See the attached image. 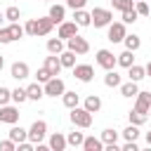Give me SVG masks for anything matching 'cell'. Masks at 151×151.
<instances>
[{
	"instance_id": "obj_1",
	"label": "cell",
	"mask_w": 151,
	"mask_h": 151,
	"mask_svg": "<svg viewBox=\"0 0 151 151\" xmlns=\"http://www.w3.org/2000/svg\"><path fill=\"white\" fill-rule=\"evenodd\" d=\"M54 26H57V24H54L50 17H42V19H28L24 28H26V35L40 38V35H50Z\"/></svg>"
},
{
	"instance_id": "obj_2",
	"label": "cell",
	"mask_w": 151,
	"mask_h": 151,
	"mask_svg": "<svg viewBox=\"0 0 151 151\" xmlns=\"http://www.w3.org/2000/svg\"><path fill=\"white\" fill-rule=\"evenodd\" d=\"M90 14H92V26L94 28H104V26H109L113 21V12L106 9V7H94Z\"/></svg>"
},
{
	"instance_id": "obj_3",
	"label": "cell",
	"mask_w": 151,
	"mask_h": 151,
	"mask_svg": "<svg viewBox=\"0 0 151 151\" xmlns=\"http://www.w3.org/2000/svg\"><path fill=\"white\" fill-rule=\"evenodd\" d=\"M71 123L76 127H90L92 125V113L85 106H76V109H71Z\"/></svg>"
},
{
	"instance_id": "obj_4",
	"label": "cell",
	"mask_w": 151,
	"mask_h": 151,
	"mask_svg": "<svg viewBox=\"0 0 151 151\" xmlns=\"http://www.w3.org/2000/svg\"><path fill=\"white\" fill-rule=\"evenodd\" d=\"M47 137V123L45 120H33V125L28 127V139L33 144H40Z\"/></svg>"
},
{
	"instance_id": "obj_5",
	"label": "cell",
	"mask_w": 151,
	"mask_h": 151,
	"mask_svg": "<svg viewBox=\"0 0 151 151\" xmlns=\"http://www.w3.org/2000/svg\"><path fill=\"white\" fill-rule=\"evenodd\" d=\"M97 64H99L104 71H111V68H116L118 57H116L111 50H97Z\"/></svg>"
},
{
	"instance_id": "obj_6",
	"label": "cell",
	"mask_w": 151,
	"mask_h": 151,
	"mask_svg": "<svg viewBox=\"0 0 151 151\" xmlns=\"http://www.w3.org/2000/svg\"><path fill=\"white\" fill-rule=\"evenodd\" d=\"M66 92V85H64V80L61 78H50L47 83H45V97H61Z\"/></svg>"
},
{
	"instance_id": "obj_7",
	"label": "cell",
	"mask_w": 151,
	"mask_h": 151,
	"mask_svg": "<svg viewBox=\"0 0 151 151\" xmlns=\"http://www.w3.org/2000/svg\"><path fill=\"white\" fill-rule=\"evenodd\" d=\"M125 26H127V24H123V21H111V24H109V40H111V42H123L125 35H127Z\"/></svg>"
},
{
	"instance_id": "obj_8",
	"label": "cell",
	"mask_w": 151,
	"mask_h": 151,
	"mask_svg": "<svg viewBox=\"0 0 151 151\" xmlns=\"http://www.w3.org/2000/svg\"><path fill=\"white\" fill-rule=\"evenodd\" d=\"M66 47H68V50H73L76 54H87V52H90V42H87L85 38H80V35L68 38V40H66Z\"/></svg>"
},
{
	"instance_id": "obj_9",
	"label": "cell",
	"mask_w": 151,
	"mask_h": 151,
	"mask_svg": "<svg viewBox=\"0 0 151 151\" xmlns=\"http://www.w3.org/2000/svg\"><path fill=\"white\" fill-rule=\"evenodd\" d=\"M0 123H7V125L19 123V109L17 106H9V104L0 106Z\"/></svg>"
},
{
	"instance_id": "obj_10",
	"label": "cell",
	"mask_w": 151,
	"mask_h": 151,
	"mask_svg": "<svg viewBox=\"0 0 151 151\" xmlns=\"http://www.w3.org/2000/svg\"><path fill=\"white\" fill-rule=\"evenodd\" d=\"M73 76H76L80 83H90V80L94 78V68H92L90 64H76V66H73Z\"/></svg>"
},
{
	"instance_id": "obj_11",
	"label": "cell",
	"mask_w": 151,
	"mask_h": 151,
	"mask_svg": "<svg viewBox=\"0 0 151 151\" xmlns=\"http://www.w3.org/2000/svg\"><path fill=\"white\" fill-rule=\"evenodd\" d=\"M78 24L76 21H61L59 24V31H57V35L61 38V40H68V38H73V35H78Z\"/></svg>"
},
{
	"instance_id": "obj_12",
	"label": "cell",
	"mask_w": 151,
	"mask_h": 151,
	"mask_svg": "<svg viewBox=\"0 0 151 151\" xmlns=\"http://www.w3.org/2000/svg\"><path fill=\"white\" fill-rule=\"evenodd\" d=\"M9 76H12L14 80H24V78H28V76H31V68H28V64H26V61H14V64H12V68H9Z\"/></svg>"
},
{
	"instance_id": "obj_13",
	"label": "cell",
	"mask_w": 151,
	"mask_h": 151,
	"mask_svg": "<svg viewBox=\"0 0 151 151\" xmlns=\"http://www.w3.org/2000/svg\"><path fill=\"white\" fill-rule=\"evenodd\" d=\"M47 146H50V151H64V149L68 146L66 134H61V132H52L50 139H47Z\"/></svg>"
},
{
	"instance_id": "obj_14",
	"label": "cell",
	"mask_w": 151,
	"mask_h": 151,
	"mask_svg": "<svg viewBox=\"0 0 151 151\" xmlns=\"http://www.w3.org/2000/svg\"><path fill=\"white\" fill-rule=\"evenodd\" d=\"M134 109L149 116V111H151V92H137V101H134Z\"/></svg>"
},
{
	"instance_id": "obj_15",
	"label": "cell",
	"mask_w": 151,
	"mask_h": 151,
	"mask_svg": "<svg viewBox=\"0 0 151 151\" xmlns=\"http://www.w3.org/2000/svg\"><path fill=\"white\" fill-rule=\"evenodd\" d=\"M45 68L52 73V76H59L61 73V59H59V54H50V57H45Z\"/></svg>"
},
{
	"instance_id": "obj_16",
	"label": "cell",
	"mask_w": 151,
	"mask_h": 151,
	"mask_svg": "<svg viewBox=\"0 0 151 151\" xmlns=\"http://www.w3.org/2000/svg\"><path fill=\"white\" fill-rule=\"evenodd\" d=\"M26 92H28V99H31V101H40V99L45 97V85H40V83H31V85L26 87Z\"/></svg>"
},
{
	"instance_id": "obj_17",
	"label": "cell",
	"mask_w": 151,
	"mask_h": 151,
	"mask_svg": "<svg viewBox=\"0 0 151 151\" xmlns=\"http://www.w3.org/2000/svg\"><path fill=\"white\" fill-rule=\"evenodd\" d=\"M47 17H50L54 24H61V21H66V7H64V5H52Z\"/></svg>"
},
{
	"instance_id": "obj_18",
	"label": "cell",
	"mask_w": 151,
	"mask_h": 151,
	"mask_svg": "<svg viewBox=\"0 0 151 151\" xmlns=\"http://www.w3.org/2000/svg\"><path fill=\"white\" fill-rule=\"evenodd\" d=\"M73 21L78 26H92V14L85 12V7L83 9H73Z\"/></svg>"
},
{
	"instance_id": "obj_19",
	"label": "cell",
	"mask_w": 151,
	"mask_h": 151,
	"mask_svg": "<svg viewBox=\"0 0 151 151\" xmlns=\"http://www.w3.org/2000/svg\"><path fill=\"white\" fill-rule=\"evenodd\" d=\"M9 139L12 142H17V144H21V142H26L28 139V130H24L21 125H12V130H9Z\"/></svg>"
},
{
	"instance_id": "obj_20",
	"label": "cell",
	"mask_w": 151,
	"mask_h": 151,
	"mask_svg": "<svg viewBox=\"0 0 151 151\" xmlns=\"http://www.w3.org/2000/svg\"><path fill=\"white\" fill-rule=\"evenodd\" d=\"M127 76H130V80H134V83H139V80H144V78H146V66H139V64H132V66L127 68Z\"/></svg>"
},
{
	"instance_id": "obj_21",
	"label": "cell",
	"mask_w": 151,
	"mask_h": 151,
	"mask_svg": "<svg viewBox=\"0 0 151 151\" xmlns=\"http://www.w3.org/2000/svg\"><path fill=\"white\" fill-rule=\"evenodd\" d=\"M83 149L85 151H104V142H101V137H85Z\"/></svg>"
},
{
	"instance_id": "obj_22",
	"label": "cell",
	"mask_w": 151,
	"mask_h": 151,
	"mask_svg": "<svg viewBox=\"0 0 151 151\" xmlns=\"http://www.w3.org/2000/svg\"><path fill=\"white\" fill-rule=\"evenodd\" d=\"M120 73L116 71V68H111V71H106V76H104V85L106 87H120Z\"/></svg>"
},
{
	"instance_id": "obj_23",
	"label": "cell",
	"mask_w": 151,
	"mask_h": 151,
	"mask_svg": "<svg viewBox=\"0 0 151 151\" xmlns=\"http://www.w3.org/2000/svg\"><path fill=\"white\" fill-rule=\"evenodd\" d=\"M61 101H64V106H66V109H76V106L80 104V94H78V92H68V90H66V92L61 94Z\"/></svg>"
},
{
	"instance_id": "obj_24",
	"label": "cell",
	"mask_w": 151,
	"mask_h": 151,
	"mask_svg": "<svg viewBox=\"0 0 151 151\" xmlns=\"http://www.w3.org/2000/svg\"><path fill=\"white\" fill-rule=\"evenodd\" d=\"M59 59H61V66H64V68H73V66H76V52L68 50V47L59 54Z\"/></svg>"
},
{
	"instance_id": "obj_25",
	"label": "cell",
	"mask_w": 151,
	"mask_h": 151,
	"mask_svg": "<svg viewBox=\"0 0 151 151\" xmlns=\"http://www.w3.org/2000/svg\"><path fill=\"white\" fill-rule=\"evenodd\" d=\"M137 92H139V87H137L134 80H130V83H120V94H123V97L132 99V97H137Z\"/></svg>"
},
{
	"instance_id": "obj_26",
	"label": "cell",
	"mask_w": 151,
	"mask_h": 151,
	"mask_svg": "<svg viewBox=\"0 0 151 151\" xmlns=\"http://www.w3.org/2000/svg\"><path fill=\"white\" fill-rule=\"evenodd\" d=\"M83 106L90 111V113H97L99 109H101V99L97 97V94H90V97H85V101H83Z\"/></svg>"
},
{
	"instance_id": "obj_27",
	"label": "cell",
	"mask_w": 151,
	"mask_h": 151,
	"mask_svg": "<svg viewBox=\"0 0 151 151\" xmlns=\"http://www.w3.org/2000/svg\"><path fill=\"white\" fill-rule=\"evenodd\" d=\"M132 64H134V52H132V50H125V52H120V54H118V66L130 68Z\"/></svg>"
},
{
	"instance_id": "obj_28",
	"label": "cell",
	"mask_w": 151,
	"mask_h": 151,
	"mask_svg": "<svg viewBox=\"0 0 151 151\" xmlns=\"http://www.w3.org/2000/svg\"><path fill=\"white\" fill-rule=\"evenodd\" d=\"M127 120H130L132 125H139V127H142V125L149 120V116H146V113H142V111H137V109H132V111L127 113Z\"/></svg>"
},
{
	"instance_id": "obj_29",
	"label": "cell",
	"mask_w": 151,
	"mask_h": 151,
	"mask_svg": "<svg viewBox=\"0 0 151 151\" xmlns=\"http://www.w3.org/2000/svg\"><path fill=\"white\" fill-rule=\"evenodd\" d=\"M47 52L50 54H61L64 52V40L61 38H50L47 40Z\"/></svg>"
},
{
	"instance_id": "obj_30",
	"label": "cell",
	"mask_w": 151,
	"mask_h": 151,
	"mask_svg": "<svg viewBox=\"0 0 151 151\" xmlns=\"http://www.w3.org/2000/svg\"><path fill=\"white\" fill-rule=\"evenodd\" d=\"M123 137H125V142H137L139 139V125H127L125 130H123Z\"/></svg>"
},
{
	"instance_id": "obj_31",
	"label": "cell",
	"mask_w": 151,
	"mask_h": 151,
	"mask_svg": "<svg viewBox=\"0 0 151 151\" xmlns=\"http://www.w3.org/2000/svg\"><path fill=\"white\" fill-rule=\"evenodd\" d=\"M101 142H104V146L106 144H118V132L116 130H111V127H106V130H101Z\"/></svg>"
},
{
	"instance_id": "obj_32",
	"label": "cell",
	"mask_w": 151,
	"mask_h": 151,
	"mask_svg": "<svg viewBox=\"0 0 151 151\" xmlns=\"http://www.w3.org/2000/svg\"><path fill=\"white\" fill-rule=\"evenodd\" d=\"M9 35H12V42H14V40H21V38L26 35V28L19 26L17 21H12V24H9Z\"/></svg>"
},
{
	"instance_id": "obj_33",
	"label": "cell",
	"mask_w": 151,
	"mask_h": 151,
	"mask_svg": "<svg viewBox=\"0 0 151 151\" xmlns=\"http://www.w3.org/2000/svg\"><path fill=\"white\" fill-rule=\"evenodd\" d=\"M123 42H125V50H132V52H137V50H139V45H142V38L132 33V35H125V40H123Z\"/></svg>"
},
{
	"instance_id": "obj_34",
	"label": "cell",
	"mask_w": 151,
	"mask_h": 151,
	"mask_svg": "<svg viewBox=\"0 0 151 151\" xmlns=\"http://www.w3.org/2000/svg\"><path fill=\"white\" fill-rule=\"evenodd\" d=\"M66 142H68V146H83L85 134H83V132H68V134H66Z\"/></svg>"
},
{
	"instance_id": "obj_35",
	"label": "cell",
	"mask_w": 151,
	"mask_h": 151,
	"mask_svg": "<svg viewBox=\"0 0 151 151\" xmlns=\"http://www.w3.org/2000/svg\"><path fill=\"white\" fill-rule=\"evenodd\" d=\"M26 99H28L26 87H17V90H12V101H14V104H24Z\"/></svg>"
},
{
	"instance_id": "obj_36",
	"label": "cell",
	"mask_w": 151,
	"mask_h": 151,
	"mask_svg": "<svg viewBox=\"0 0 151 151\" xmlns=\"http://www.w3.org/2000/svg\"><path fill=\"white\" fill-rule=\"evenodd\" d=\"M120 14H123V24H134V21L139 19V12H137L134 7H130V9L120 12Z\"/></svg>"
},
{
	"instance_id": "obj_37",
	"label": "cell",
	"mask_w": 151,
	"mask_h": 151,
	"mask_svg": "<svg viewBox=\"0 0 151 151\" xmlns=\"http://www.w3.org/2000/svg\"><path fill=\"white\" fill-rule=\"evenodd\" d=\"M130 7H134V0H113V9H118V12H125Z\"/></svg>"
},
{
	"instance_id": "obj_38",
	"label": "cell",
	"mask_w": 151,
	"mask_h": 151,
	"mask_svg": "<svg viewBox=\"0 0 151 151\" xmlns=\"http://www.w3.org/2000/svg\"><path fill=\"white\" fill-rule=\"evenodd\" d=\"M19 17H21L19 7H7V9H5V19H9V24H12V21H19Z\"/></svg>"
},
{
	"instance_id": "obj_39",
	"label": "cell",
	"mask_w": 151,
	"mask_h": 151,
	"mask_svg": "<svg viewBox=\"0 0 151 151\" xmlns=\"http://www.w3.org/2000/svg\"><path fill=\"white\" fill-rule=\"evenodd\" d=\"M9 101H12V90L0 85V106H5V104H9Z\"/></svg>"
},
{
	"instance_id": "obj_40",
	"label": "cell",
	"mask_w": 151,
	"mask_h": 151,
	"mask_svg": "<svg viewBox=\"0 0 151 151\" xmlns=\"http://www.w3.org/2000/svg\"><path fill=\"white\" fill-rule=\"evenodd\" d=\"M134 9L139 12V17H149L151 14V7L144 2V0H139V2H134Z\"/></svg>"
},
{
	"instance_id": "obj_41",
	"label": "cell",
	"mask_w": 151,
	"mask_h": 151,
	"mask_svg": "<svg viewBox=\"0 0 151 151\" xmlns=\"http://www.w3.org/2000/svg\"><path fill=\"white\" fill-rule=\"evenodd\" d=\"M35 76H38V83H42V85H45L50 78H54V76H52V73H50L45 66H42V68H38V73H35Z\"/></svg>"
},
{
	"instance_id": "obj_42",
	"label": "cell",
	"mask_w": 151,
	"mask_h": 151,
	"mask_svg": "<svg viewBox=\"0 0 151 151\" xmlns=\"http://www.w3.org/2000/svg\"><path fill=\"white\" fill-rule=\"evenodd\" d=\"M87 5V0H66V7L68 9H83Z\"/></svg>"
},
{
	"instance_id": "obj_43",
	"label": "cell",
	"mask_w": 151,
	"mask_h": 151,
	"mask_svg": "<svg viewBox=\"0 0 151 151\" xmlns=\"http://www.w3.org/2000/svg\"><path fill=\"white\" fill-rule=\"evenodd\" d=\"M0 151H17V142H12V139L0 142Z\"/></svg>"
},
{
	"instance_id": "obj_44",
	"label": "cell",
	"mask_w": 151,
	"mask_h": 151,
	"mask_svg": "<svg viewBox=\"0 0 151 151\" xmlns=\"http://www.w3.org/2000/svg\"><path fill=\"white\" fill-rule=\"evenodd\" d=\"M0 42H2V45H7V42H12V35H9V26H5V28H0Z\"/></svg>"
},
{
	"instance_id": "obj_45",
	"label": "cell",
	"mask_w": 151,
	"mask_h": 151,
	"mask_svg": "<svg viewBox=\"0 0 151 151\" xmlns=\"http://www.w3.org/2000/svg\"><path fill=\"white\" fill-rule=\"evenodd\" d=\"M123 151H139V146H137V142H125Z\"/></svg>"
},
{
	"instance_id": "obj_46",
	"label": "cell",
	"mask_w": 151,
	"mask_h": 151,
	"mask_svg": "<svg viewBox=\"0 0 151 151\" xmlns=\"http://www.w3.org/2000/svg\"><path fill=\"white\" fill-rule=\"evenodd\" d=\"M146 78H151V61L146 64Z\"/></svg>"
},
{
	"instance_id": "obj_47",
	"label": "cell",
	"mask_w": 151,
	"mask_h": 151,
	"mask_svg": "<svg viewBox=\"0 0 151 151\" xmlns=\"http://www.w3.org/2000/svg\"><path fill=\"white\" fill-rule=\"evenodd\" d=\"M146 144L151 146V132H146Z\"/></svg>"
},
{
	"instance_id": "obj_48",
	"label": "cell",
	"mask_w": 151,
	"mask_h": 151,
	"mask_svg": "<svg viewBox=\"0 0 151 151\" xmlns=\"http://www.w3.org/2000/svg\"><path fill=\"white\" fill-rule=\"evenodd\" d=\"M2 66H5V59H2V54H0V71H2Z\"/></svg>"
},
{
	"instance_id": "obj_49",
	"label": "cell",
	"mask_w": 151,
	"mask_h": 151,
	"mask_svg": "<svg viewBox=\"0 0 151 151\" xmlns=\"http://www.w3.org/2000/svg\"><path fill=\"white\" fill-rule=\"evenodd\" d=\"M149 118H151V111H149Z\"/></svg>"
},
{
	"instance_id": "obj_50",
	"label": "cell",
	"mask_w": 151,
	"mask_h": 151,
	"mask_svg": "<svg viewBox=\"0 0 151 151\" xmlns=\"http://www.w3.org/2000/svg\"><path fill=\"white\" fill-rule=\"evenodd\" d=\"M0 19H2V14H0Z\"/></svg>"
},
{
	"instance_id": "obj_51",
	"label": "cell",
	"mask_w": 151,
	"mask_h": 151,
	"mask_svg": "<svg viewBox=\"0 0 151 151\" xmlns=\"http://www.w3.org/2000/svg\"><path fill=\"white\" fill-rule=\"evenodd\" d=\"M47 2H50V0H47Z\"/></svg>"
}]
</instances>
